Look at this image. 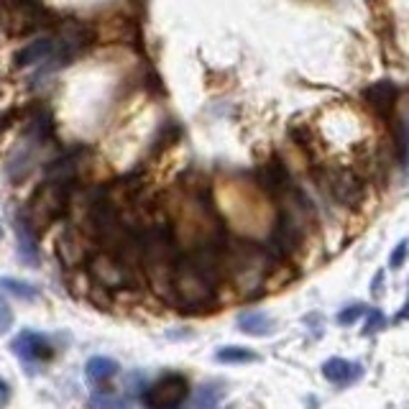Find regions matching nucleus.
<instances>
[{
    "instance_id": "obj_1",
    "label": "nucleus",
    "mask_w": 409,
    "mask_h": 409,
    "mask_svg": "<svg viewBox=\"0 0 409 409\" xmlns=\"http://www.w3.org/2000/svg\"><path fill=\"white\" fill-rule=\"evenodd\" d=\"M218 300L215 282L202 274L200 268L189 259H179L172 274V289H169V302L179 307L182 312H205Z\"/></svg>"
},
{
    "instance_id": "obj_2",
    "label": "nucleus",
    "mask_w": 409,
    "mask_h": 409,
    "mask_svg": "<svg viewBox=\"0 0 409 409\" xmlns=\"http://www.w3.org/2000/svg\"><path fill=\"white\" fill-rule=\"evenodd\" d=\"M85 271L93 279V284L107 289V292H121V289H134L141 279L138 268L131 266L126 259H121L113 251H95L90 261L85 263Z\"/></svg>"
},
{
    "instance_id": "obj_3",
    "label": "nucleus",
    "mask_w": 409,
    "mask_h": 409,
    "mask_svg": "<svg viewBox=\"0 0 409 409\" xmlns=\"http://www.w3.org/2000/svg\"><path fill=\"white\" fill-rule=\"evenodd\" d=\"M67 202H69V184L67 182L49 179L47 184L31 197V202H28L26 225L34 230V233L39 228H47V225H52V223L67 210Z\"/></svg>"
},
{
    "instance_id": "obj_4",
    "label": "nucleus",
    "mask_w": 409,
    "mask_h": 409,
    "mask_svg": "<svg viewBox=\"0 0 409 409\" xmlns=\"http://www.w3.org/2000/svg\"><path fill=\"white\" fill-rule=\"evenodd\" d=\"M189 396V381L179 374L161 376L143 394L146 409H177L182 402H187Z\"/></svg>"
},
{
    "instance_id": "obj_5",
    "label": "nucleus",
    "mask_w": 409,
    "mask_h": 409,
    "mask_svg": "<svg viewBox=\"0 0 409 409\" xmlns=\"http://www.w3.org/2000/svg\"><path fill=\"white\" fill-rule=\"evenodd\" d=\"M13 353L23 361V366H34V363H47L52 361L54 348L52 340L41 333H34V330H23L18 333L13 340Z\"/></svg>"
},
{
    "instance_id": "obj_6",
    "label": "nucleus",
    "mask_w": 409,
    "mask_h": 409,
    "mask_svg": "<svg viewBox=\"0 0 409 409\" xmlns=\"http://www.w3.org/2000/svg\"><path fill=\"white\" fill-rule=\"evenodd\" d=\"M361 97L376 115H381V118H386V121L396 115L399 88H396L394 82H389V80L371 82V85H366V88L361 90Z\"/></svg>"
},
{
    "instance_id": "obj_7",
    "label": "nucleus",
    "mask_w": 409,
    "mask_h": 409,
    "mask_svg": "<svg viewBox=\"0 0 409 409\" xmlns=\"http://www.w3.org/2000/svg\"><path fill=\"white\" fill-rule=\"evenodd\" d=\"M52 57L64 59L59 39H36L34 44H28V47H23L20 52H16L13 67H34V64L52 59Z\"/></svg>"
},
{
    "instance_id": "obj_8",
    "label": "nucleus",
    "mask_w": 409,
    "mask_h": 409,
    "mask_svg": "<svg viewBox=\"0 0 409 409\" xmlns=\"http://www.w3.org/2000/svg\"><path fill=\"white\" fill-rule=\"evenodd\" d=\"M256 182L263 187V192L268 195H284L287 189H292V179H289V172L279 159L266 161L263 167H259L256 172Z\"/></svg>"
},
{
    "instance_id": "obj_9",
    "label": "nucleus",
    "mask_w": 409,
    "mask_h": 409,
    "mask_svg": "<svg viewBox=\"0 0 409 409\" xmlns=\"http://www.w3.org/2000/svg\"><path fill=\"white\" fill-rule=\"evenodd\" d=\"M271 243L279 254H292L300 246V225L289 213H282L276 218L274 233H271Z\"/></svg>"
},
{
    "instance_id": "obj_10",
    "label": "nucleus",
    "mask_w": 409,
    "mask_h": 409,
    "mask_svg": "<svg viewBox=\"0 0 409 409\" xmlns=\"http://www.w3.org/2000/svg\"><path fill=\"white\" fill-rule=\"evenodd\" d=\"M328 187L336 195V200H340L343 205H356L361 200V182H358V177L348 174V172H336L328 179Z\"/></svg>"
},
{
    "instance_id": "obj_11",
    "label": "nucleus",
    "mask_w": 409,
    "mask_h": 409,
    "mask_svg": "<svg viewBox=\"0 0 409 409\" xmlns=\"http://www.w3.org/2000/svg\"><path fill=\"white\" fill-rule=\"evenodd\" d=\"M322 374L333 384H350L353 379H358L363 374V369L358 363L345 361V358H328L325 366H322Z\"/></svg>"
},
{
    "instance_id": "obj_12",
    "label": "nucleus",
    "mask_w": 409,
    "mask_h": 409,
    "mask_svg": "<svg viewBox=\"0 0 409 409\" xmlns=\"http://www.w3.org/2000/svg\"><path fill=\"white\" fill-rule=\"evenodd\" d=\"M238 330L246 336H271L276 330V320L266 312H243L238 315Z\"/></svg>"
},
{
    "instance_id": "obj_13",
    "label": "nucleus",
    "mask_w": 409,
    "mask_h": 409,
    "mask_svg": "<svg viewBox=\"0 0 409 409\" xmlns=\"http://www.w3.org/2000/svg\"><path fill=\"white\" fill-rule=\"evenodd\" d=\"M18 256L20 263H28V266H36L39 263V249H36V238L34 230L18 223Z\"/></svg>"
},
{
    "instance_id": "obj_14",
    "label": "nucleus",
    "mask_w": 409,
    "mask_h": 409,
    "mask_svg": "<svg viewBox=\"0 0 409 409\" xmlns=\"http://www.w3.org/2000/svg\"><path fill=\"white\" fill-rule=\"evenodd\" d=\"M118 374V363L113 361V358H102V356H95L88 361V366H85V376H88L93 384H100L105 381V379H110V376Z\"/></svg>"
},
{
    "instance_id": "obj_15",
    "label": "nucleus",
    "mask_w": 409,
    "mask_h": 409,
    "mask_svg": "<svg viewBox=\"0 0 409 409\" xmlns=\"http://www.w3.org/2000/svg\"><path fill=\"white\" fill-rule=\"evenodd\" d=\"M225 394V386L218 381L202 384L195 394V402H192V409H215V404L220 402V396Z\"/></svg>"
},
{
    "instance_id": "obj_16",
    "label": "nucleus",
    "mask_w": 409,
    "mask_h": 409,
    "mask_svg": "<svg viewBox=\"0 0 409 409\" xmlns=\"http://www.w3.org/2000/svg\"><path fill=\"white\" fill-rule=\"evenodd\" d=\"M0 289H6L8 295L18 297V300H36L39 297V287L23 282V279H13V276H3L0 279Z\"/></svg>"
},
{
    "instance_id": "obj_17",
    "label": "nucleus",
    "mask_w": 409,
    "mask_h": 409,
    "mask_svg": "<svg viewBox=\"0 0 409 409\" xmlns=\"http://www.w3.org/2000/svg\"><path fill=\"white\" fill-rule=\"evenodd\" d=\"M215 358L220 363H254L259 361V353H254L251 348H241V345H228L215 353Z\"/></svg>"
},
{
    "instance_id": "obj_18",
    "label": "nucleus",
    "mask_w": 409,
    "mask_h": 409,
    "mask_svg": "<svg viewBox=\"0 0 409 409\" xmlns=\"http://www.w3.org/2000/svg\"><path fill=\"white\" fill-rule=\"evenodd\" d=\"M394 146H396V154H399V161H402V164H407V159H409V126L404 121L396 123Z\"/></svg>"
},
{
    "instance_id": "obj_19",
    "label": "nucleus",
    "mask_w": 409,
    "mask_h": 409,
    "mask_svg": "<svg viewBox=\"0 0 409 409\" xmlns=\"http://www.w3.org/2000/svg\"><path fill=\"white\" fill-rule=\"evenodd\" d=\"M90 409H126V402L115 394H93L90 396Z\"/></svg>"
},
{
    "instance_id": "obj_20",
    "label": "nucleus",
    "mask_w": 409,
    "mask_h": 409,
    "mask_svg": "<svg viewBox=\"0 0 409 409\" xmlns=\"http://www.w3.org/2000/svg\"><path fill=\"white\" fill-rule=\"evenodd\" d=\"M363 312H366V307H363V304H350V307H345V309H340V312H338V322L348 328V325H353L356 320H361Z\"/></svg>"
},
{
    "instance_id": "obj_21",
    "label": "nucleus",
    "mask_w": 409,
    "mask_h": 409,
    "mask_svg": "<svg viewBox=\"0 0 409 409\" xmlns=\"http://www.w3.org/2000/svg\"><path fill=\"white\" fill-rule=\"evenodd\" d=\"M11 325H13V309H11V304L0 297V336H3Z\"/></svg>"
},
{
    "instance_id": "obj_22",
    "label": "nucleus",
    "mask_w": 409,
    "mask_h": 409,
    "mask_svg": "<svg viewBox=\"0 0 409 409\" xmlns=\"http://www.w3.org/2000/svg\"><path fill=\"white\" fill-rule=\"evenodd\" d=\"M407 251H409V241L404 238V241L394 249V254H391V261H389L391 268H399V266H402L404 259H407Z\"/></svg>"
},
{
    "instance_id": "obj_23",
    "label": "nucleus",
    "mask_w": 409,
    "mask_h": 409,
    "mask_svg": "<svg viewBox=\"0 0 409 409\" xmlns=\"http://www.w3.org/2000/svg\"><path fill=\"white\" fill-rule=\"evenodd\" d=\"M384 320H386V317H384L381 312H371V315H369V322H366V328H363V333H366V336H371L374 330L384 328Z\"/></svg>"
},
{
    "instance_id": "obj_24",
    "label": "nucleus",
    "mask_w": 409,
    "mask_h": 409,
    "mask_svg": "<svg viewBox=\"0 0 409 409\" xmlns=\"http://www.w3.org/2000/svg\"><path fill=\"white\" fill-rule=\"evenodd\" d=\"M8 396H11V389H8V384L0 379V409L8 404Z\"/></svg>"
},
{
    "instance_id": "obj_25",
    "label": "nucleus",
    "mask_w": 409,
    "mask_h": 409,
    "mask_svg": "<svg viewBox=\"0 0 409 409\" xmlns=\"http://www.w3.org/2000/svg\"><path fill=\"white\" fill-rule=\"evenodd\" d=\"M0 235H3V228H0Z\"/></svg>"
}]
</instances>
